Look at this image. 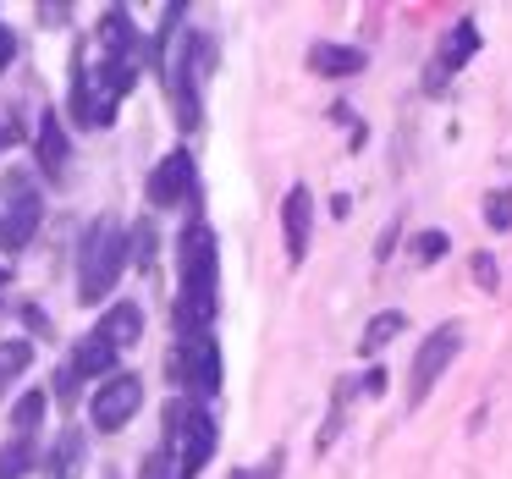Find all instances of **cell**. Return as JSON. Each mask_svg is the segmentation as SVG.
I'll use <instances>...</instances> for the list:
<instances>
[{
    "instance_id": "cell-4",
    "label": "cell",
    "mask_w": 512,
    "mask_h": 479,
    "mask_svg": "<svg viewBox=\"0 0 512 479\" xmlns=\"http://www.w3.org/2000/svg\"><path fill=\"white\" fill-rule=\"evenodd\" d=\"M122 100H127V94L116 89L100 67H94V50L78 45V56H72V105H67L72 122L89 127V133H100V127L116 122V105H122Z\"/></svg>"
},
{
    "instance_id": "cell-7",
    "label": "cell",
    "mask_w": 512,
    "mask_h": 479,
    "mask_svg": "<svg viewBox=\"0 0 512 479\" xmlns=\"http://www.w3.org/2000/svg\"><path fill=\"white\" fill-rule=\"evenodd\" d=\"M144 408V380L138 375H105L100 386H94V397H89V419H94V430L100 435H116V430H127V419Z\"/></svg>"
},
{
    "instance_id": "cell-17",
    "label": "cell",
    "mask_w": 512,
    "mask_h": 479,
    "mask_svg": "<svg viewBox=\"0 0 512 479\" xmlns=\"http://www.w3.org/2000/svg\"><path fill=\"white\" fill-rule=\"evenodd\" d=\"M402 331H408V314H402V309H380L375 320L364 325V336H358V353H380V347L397 342Z\"/></svg>"
},
{
    "instance_id": "cell-18",
    "label": "cell",
    "mask_w": 512,
    "mask_h": 479,
    "mask_svg": "<svg viewBox=\"0 0 512 479\" xmlns=\"http://www.w3.org/2000/svg\"><path fill=\"white\" fill-rule=\"evenodd\" d=\"M34 463H39L34 435H17V441L0 446V479H28V474H34Z\"/></svg>"
},
{
    "instance_id": "cell-2",
    "label": "cell",
    "mask_w": 512,
    "mask_h": 479,
    "mask_svg": "<svg viewBox=\"0 0 512 479\" xmlns=\"http://www.w3.org/2000/svg\"><path fill=\"white\" fill-rule=\"evenodd\" d=\"M122 270H127V232H122V221L100 215L78 237V303L94 309L100 298H111Z\"/></svg>"
},
{
    "instance_id": "cell-25",
    "label": "cell",
    "mask_w": 512,
    "mask_h": 479,
    "mask_svg": "<svg viewBox=\"0 0 512 479\" xmlns=\"http://www.w3.org/2000/svg\"><path fill=\"white\" fill-rule=\"evenodd\" d=\"M138 479H171V452H166V446H155V452L144 457V468H138Z\"/></svg>"
},
{
    "instance_id": "cell-12",
    "label": "cell",
    "mask_w": 512,
    "mask_h": 479,
    "mask_svg": "<svg viewBox=\"0 0 512 479\" xmlns=\"http://www.w3.org/2000/svg\"><path fill=\"white\" fill-rule=\"evenodd\" d=\"M94 336L111 342L116 353H127V347L144 342V309H138V303H111V309L100 314V325H94Z\"/></svg>"
},
{
    "instance_id": "cell-9",
    "label": "cell",
    "mask_w": 512,
    "mask_h": 479,
    "mask_svg": "<svg viewBox=\"0 0 512 479\" xmlns=\"http://www.w3.org/2000/svg\"><path fill=\"white\" fill-rule=\"evenodd\" d=\"M474 50H479V23H474V17H457V23L446 28L441 50H435L430 72H424V89H430V94H441V89H446V78H452V72L463 67V61L474 56Z\"/></svg>"
},
{
    "instance_id": "cell-14",
    "label": "cell",
    "mask_w": 512,
    "mask_h": 479,
    "mask_svg": "<svg viewBox=\"0 0 512 479\" xmlns=\"http://www.w3.org/2000/svg\"><path fill=\"white\" fill-rule=\"evenodd\" d=\"M67 369H72L78 380H105V375H116V347H111V342H100V336L89 331L78 347H72Z\"/></svg>"
},
{
    "instance_id": "cell-29",
    "label": "cell",
    "mask_w": 512,
    "mask_h": 479,
    "mask_svg": "<svg viewBox=\"0 0 512 479\" xmlns=\"http://www.w3.org/2000/svg\"><path fill=\"white\" fill-rule=\"evenodd\" d=\"M0 281H6V270H0Z\"/></svg>"
},
{
    "instance_id": "cell-5",
    "label": "cell",
    "mask_w": 512,
    "mask_h": 479,
    "mask_svg": "<svg viewBox=\"0 0 512 479\" xmlns=\"http://www.w3.org/2000/svg\"><path fill=\"white\" fill-rule=\"evenodd\" d=\"M0 248H28L39 232V221H45V193H39V182L28 177L23 166L6 171V182H0Z\"/></svg>"
},
{
    "instance_id": "cell-28",
    "label": "cell",
    "mask_w": 512,
    "mask_h": 479,
    "mask_svg": "<svg viewBox=\"0 0 512 479\" xmlns=\"http://www.w3.org/2000/svg\"><path fill=\"white\" fill-rule=\"evenodd\" d=\"M12 56H17V39H12V28H0V72H6Z\"/></svg>"
},
{
    "instance_id": "cell-15",
    "label": "cell",
    "mask_w": 512,
    "mask_h": 479,
    "mask_svg": "<svg viewBox=\"0 0 512 479\" xmlns=\"http://www.w3.org/2000/svg\"><path fill=\"white\" fill-rule=\"evenodd\" d=\"M34 155H39V171H45V177H61V166H67V127H61V116H56V111L39 116Z\"/></svg>"
},
{
    "instance_id": "cell-13",
    "label": "cell",
    "mask_w": 512,
    "mask_h": 479,
    "mask_svg": "<svg viewBox=\"0 0 512 479\" xmlns=\"http://www.w3.org/2000/svg\"><path fill=\"white\" fill-rule=\"evenodd\" d=\"M83 457H89L83 430H61L56 446L45 452V479H83Z\"/></svg>"
},
{
    "instance_id": "cell-21",
    "label": "cell",
    "mask_w": 512,
    "mask_h": 479,
    "mask_svg": "<svg viewBox=\"0 0 512 479\" xmlns=\"http://www.w3.org/2000/svg\"><path fill=\"white\" fill-rule=\"evenodd\" d=\"M155 248H160L155 226H149V221H138V226H133V237H127V259L149 270V265H155Z\"/></svg>"
},
{
    "instance_id": "cell-6",
    "label": "cell",
    "mask_w": 512,
    "mask_h": 479,
    "mask_svg": "<svg viewBox=\"0 0 512 479\" xmlns=\"http://www.w3.org/2000/svg\"><path fill=\"white\" fill-rule=\"evenodd\" d=\"M457 347H463V325H457V320L435 325V331L419 342V353H413V375H408V408H419V402L435 391V380L452 369Z\"/></svg>"
},
{
    "instance_id": "cell-23",
    "label": "cell",
    "mask_w": 512,
    "mask_h": 479,
    "mask_svg": "<svg viewBox=\"0 0 512 479\" xmlns=\"http://www.w3.org/2000/svg\"><path fill=\"white\" fill-rule=\"evenodd\" d=\"M485 226H496V232H507V226H512V188L485 199Z\"/></svg>"
},
{
    "instance_id": "cell-20",
    "label": "cell",
    "mask_w": 512,
    "mask_h": 479,
    "mask_svg": "<svg viewBox=\"0 0 512 479\" xmlns=\"http://www.w3.org/2000/svg\"><path fill=\"white\" fill-rule=\"evenodd\" d=\"M45 408H50L45 391H23V397L12 402V430H17V435H34L39 419H45Z\"/></svg>"
},
{
    "instance_id": "cell-11",
    "label": "cell",
    "mask_w": 512,
    "mask_h": 479,
    "mask_svg": "<svg viewBox=\"0 0 512 479\" xmlns=\"http://www.w3.org/2000/svg\"><path fill=\"white\" fill-rule=\"evenodd\" d=\"M281 232H287V259L303 265L309 259V232H314V193L309 188L287 193V204H281Z\"/></svg>"
},
{
    "instance_id": "cell-19",
    "label": "cell",
    "mask_w": 512,
    "mask_h": 479,
    "mask_svg": "<svg viewBox=\"0 0 512 479\" xmlns=\"http://www.w3.org/2000/svg\"><path fill=\"white\" fill-rule=\"evenodd\" d=\"M34 364V342H23V336H12V342H0V397H6V386H12L23 369Z\"/></svg>"
},
{
    "instance_id": "cell-16",
    "label": "cell",
    "mask_w": 512,
    "mask_h": 479,
    "mask_svg": "<svg viewBox=\"0 0 512 479\" xmlns=\"http://www.w3.org/2000/svg\"><path fill=\"white\" fill-rule=\"evenodd\" d=\"M309 67L320 72V78H358V72L369 67V56H364V50H353V45H314L309 50Z\"/></svg>"
},
{
    "instance_id": "cell-26",
    "label": "cell",
    "mask_w": 512,
    "mask_h": 479,
    "mask_svg": "<svg viewBox=\"0 0 512 479\" xmlns=\"http://www.w3.org/2000/svg\"><path fill=\"white\" fill-rule=\"evenodd\" d=\"M474 281H479V287H485V292H496L501 270H496V259H490V254H474Z\"/></svg>"
},
{
    "instance_id": "cell-1",
    "label": "cell",
    "mask_w": 512,
    "mask_h": 479,
    "mask_svg": "<svg viewBox=\"0 0 512 479\" xmlns=\"http://www.w3.org/2000/svg\"><path fill=\"white\" fill-rule=\"evenodd\" d=\"M215 314H221V243L204 221H193L177 237V342L210 336Z\"/></svg>"
},
{
    "instance_id": "cell-3",
    "label": "cell",
    "mask_w": 512,
    "mask_h": 479,
    "mask_svg": "<svg viewBox=\"0 0 512 479\" xmlns=\"http://www.w3.org/2000/svg\"><path fill=\"white\" fill-rule=\"evenodd\" d=\"M171 452V479H199L204 468H210L215 446H221V430H215V419L204 408H193L188 397H177L166 408V441H160Z\"/></svg>"
},
{
    "instance_id": "cell-22",
    "label": "cell",
    "mask_w": 512,
    "mask_h": 479,
    "mask_svg": "<svg viewBox=\"0 0 512 479\" xmlns=\"http://www.w3.org/2000/svg\"><path fill=\"white\" fill-rule=\"evenodd\" d=\"M446 248H452V237H446V232H419V237L408 243V254L419 259V265H435V259L446 254Z\"/></svg>"
},
{
    "instance_id": "cell-24",
    "label": "cell",
    "mask_w": 512,
    "mask_h": 479,
    "mask_svg": "<svg viewBox=\"0 0 512 479\" xmlns=\"http://www.w3.org/2000/svg\"><path fill=\"white\" fill-rule=\"evenodd\" d=\"M281 463H287V457H281V446H276V452H270L259 468H237L232 479H281Z\"/></svg>"
},
{
    "instance_id": "cell-8",
    "label": "cell",
    "mask_w": 512,
    "mask_h": 479,
    "mask_svg": "<svg viewBox=\"0 0 512 479\" xmlns=\"http://www.w3.org/2000/svg\"><path fill=\"white\" fill-rule=\"evenodd\" d=\"M171 369H177V380L188 391L215 397V391H221V347H215V336H182Z\"/></svg>"
},
{
    "instance_id": "cell-27",
    "label": "cell",
    "mask_w": 512,
    "mask_h": 479,
    "mask_svg": "<svg viewBox=\"0 0 512 479\" xmlns=\"http://www.w3.org/2000/svg\"><path fill=\"white\" fill-rule=\"evenodd\" d=\"M358 386H364V391H369V397H380V391H386V369H369V375H364V380H358Z\"/></svg>"
},
{
    "instance_id": "cell-10",
    "label": "cell",
    "mask_w": 512,
    "mask_h": 479,
    "mask_svg": "<svg viewBox=\"0 0 512 479\" xmlns=\"http://www.w3.org/2000/svg\"><path fill=\"white\" fill-rule=\"evenodd\" d=\"M188 188H193V155L188 149H171L155 166V177H149V204H155V210H171V204L188 199Z\"/></svg>"
}]
</instances>
